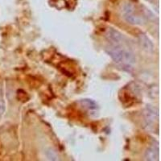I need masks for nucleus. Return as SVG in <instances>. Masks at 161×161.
I'll return each mask as SVG.
<instances>
[{"label": "nucleus", "mask_w": 161, "mask_h": 161, "mask_svg": "<svg viewBox=\"0 0 161 161\" xmlns=\"http://www.w3.org/2000/svg\"><path fill=\"white\" fill-rule=\"evenodd\" d=\"M139 41H140L141 45L144 48V49L147 50V51H152L153 50V44L151 42V40L145 35H140Z\"/></svg>", "instance_id": "5"}, {"label": "nucleus", "mask_w": 161, "mask_h": 161, "mask_svg": "<svg viewBox=\"0 0 161 161\" xmlns=\"http://www.w3.org/2000/svg\"><path fill=\"white\" fill-rule=\"evenodd\" d=\"M106 37L108 41L106 50L112 60L123 68H131L136 64V57L126 37L113 28L107 30Z\"/></svg>", "instance_id": "1"}, {"label": "nucleus", "mask_w": 161, "mask_h": 161, "mask_svg": "<svg viewBox=\"0 0 161 161\" xmlns=\"http://www.w3.org/2000/svg\"><path fill=\"white\" fill-rule=\"evenodd\" d=\"M156 117H158L157 112H156L153 107L147 106L145 111V119H146L145 120L147 122V125H151L152 123H155Z\"/></svg>", "instance_id": "4"}, {"label": "nucleus", "mask_w": 161, "mask_h": 161, "mask_svg": "<svg viewBox=\"0 0 161 161\" xmlns=\"http://www.w3.org/2000/svg\"><path fill=\"white\" fill-rule=\"evenodd\" d=\"M80 103H81L82 106L87 108L91 112L95 111L97 109V105L96 104L95 102H93L91 99H83V100L80 101Z\"/></svg>", "instance_id": "6"}, {"label": "nucleus", "mask_w": 161, "mask_h": 161, "mask_svg": "<svg viewBox=\"0 0 161 161\" xmlns=\"http://www.w3.org/2000/svg\"><path fill=\"white\" fill-rule=\"evenodd\" d=\"M48 153H49L50 155H47V156H48V158L49 159H53V160H57L58 159V157H57V156L56 155V153L54 152H53V151L50 150L49 152H48Z\"/></svg>", "instance_id": "8"}, {"label": "nucleus", "mask_w": 161, "mask_h": 161, "mask_svg": "<svg viewBox=\"0 0 161 161\" xmlns=\"http://www.w3.org/2000/svg\"><path fill=\"white\" fill-rule=\"evenodd\" d=\"M159 146L158 145L152 144L145 152L144 158L146 160L149 161L159 160Z\"/></svg>", "instance_id": "3"}, {"label": "nucleus", "mask_w": 161, "mask_h": 161, "mask_svg": "<svg viewBox=\"0 0 161 161\" xmlns=\"http://www.w3.org/2000/svg\"><path fill=\"white\" fill-rule=\"evenodd\" d=\"M148 1H151V0H148Z\"/></svg>", "instance_id": "9"}, {"label": "nucleus", "mask_w": 161, "mask_h": 161, "mask_svg": "<svg viewBox=\"0 0 161 161\" xmlns=\"http://www.w3.org/2000/svg\"><path fill=\"white\" fill-rule=\"evenodd\" d=\"M123 17L126 22L132 25H142L144 23V19L136 11V9L130 3H126L122 8Z\"/></svg>", "instance_id": "2"}, {"label": "nucleus", "mask_w": 161, "mask_h": 161, "mask_svg": "<svg viewBox=\"0 0 161 161\" xmlns=\"http://www.w3.org/2000/svg\"><path fill=\"white\" fill-rule=\"evenodd\" d=\"M6 105L3 98V92L2 88L0 87V118L2 117L3 114L5 112Z\"/></svg>", "instance_id": "7"}]
</instances>
